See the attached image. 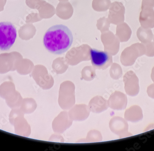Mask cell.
<instances>
[{
	"mask_svg": "<svg viewBox=\"0 0 154 151\" xmlns=\"http://www.w3.org/2000/svg\"><path fill=\"white\" fill-rule=\"evenodd\" d=\"M90 55L91 62L96 69H106L112 63V56L108 52L91 49Z\"/></svg>",
	"mask_w": 154,
	"mask_h": 151,
	"instance_id": "3957f363",
	"label": "cell"
},
{
	"mask_svg": "<svg viewBox=\"0 0 154 151\" xmlns=\"http://www.w3.org/2000/svg\"><path fill=\"white\" fill-rule=\"evenodd\" d=\"M73 42V36L66 26L57 25L46 31L43 39V44L48 52L60 55L70 48Z\"/></svg>",
	"mask_w": 154,
	"mask_h": 151,
	"instance_id": "6da1fadb",
	"label": "cell"
},
{
	"mask_svg": "<svg viewBox=\"0 0 154 151\" xmlns=\"http://www.w3.org/2000/svg\"><path fill=\"white\" fill-rule=\"evenodd\" d=\"M17 38L15 27L9 22H0V49L8 50L13 46Z\"/></svg>",
	"mask_w": 154,
	"mask_h": 151,
	"instance_id": "7a4b0ae2",
	"label": "cell"
}]
</instances>
